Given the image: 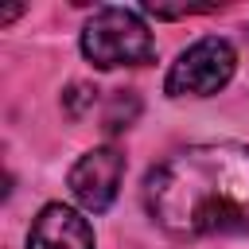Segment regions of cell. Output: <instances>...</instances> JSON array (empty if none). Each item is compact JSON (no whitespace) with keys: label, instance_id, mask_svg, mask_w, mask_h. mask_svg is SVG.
Listing matches in <instances>:
<instances>
[{"label":"cell","instance_id":"obj_1","mask_svg":"<svg viewBox=\"0 0 249 249\" xmlns=\"http://www.w3.org/2000/svg\"><path fill=\"white\" fill-rule=\"evenodd\" d=\"M148 218L171 237L249 233V144H187L148 167L140 187Z\"/></svg>","mask_w":249,"mask_h":249},{"label":"cell","instance_id":"obj_2","mask_svg":"<svg viewBox=\"0 0 249 249\" xmlns=\"http://www.w3.org/2000/svg\"><path fill=\"white\" fill-rule=\"evenodd\" d=\"M78 47L93 70L117 66H148L156 58V35L148 31L144 16L124 4H101L82 23Z\"/></svg>","mask_w":249,"mask_h":249},{"label":"cell","instance_id":"obj_3","mask_svg":"<svg viewBox=\"0 0 249 249\" xmlns=\"http://www.w3.org/2000/svg\"><path fill=\"white\" fill-rule=\"evenodd\" d=\"M237 74V47L226 35H202L175 54L163 74V93L171 101L183 97H214Z\"/></svg>","mask_w":249,"mask_h":249},{"label":"cell","instance_id":"obj_4","mask_svg":"<svg viewBox=\"0 0 249 249\" xmlns=\"http://www.w3.org/2000/svg\"><path fill=\"white\" fill-rule=\"evenodd\" d=\"M121 179H124V152L117 144H97L74 160L66 187L86 214H105L121 195Z\"/></svg>","mask_w":249,"mask_h":249},{"label":"cell","instance_id":"obj_5","mask_svg":"<svg viewBox=\"0 0 249 249\" xmlns=\"http://www.w3.org/2000/svg\"><path fill=\"white\" fill-rule=\"evenodd\" d=\"M27 249H93V226L66 202H47L27 230Z\"/></svg>","mask_w":249,"mask_h":249},{"label":"cell","instance_id":"obj_6","mask_svg":"<svg viewBox=\"0 0 249 249\" xmlns=\"http://www.w3.org/2000/svg\"><path fill=\"white\" fill-rule=\"evenodd\" d=\"M136 117H140V97H136V89H117V93L109 97L105 113H101V128H105L109 136H117V132L132 128Z\"/></svg>","mask_w":249,"mask_h":249},{"label":"cell","instance_id":"obj_7","mask_svg":"<svg viewBox=\"0 0 249 249\" xmlns=\"http://www.w3.org/2000/svg\"><path fill=\"white\" fill-rule=\"evenodd\" d=\"M93 105H97V86H89V82H70V86H66V93H62V109H66V117L82 121Z\"/></svg>","mask_w":249,"mask_h":249},{"label":"cell","instance_id":"obj_8","mask_svg":"<svg viewBox=\"0 0 249 249\" xmlns=\"http://www.w3.org/2000/svg\"><path fill=\"white\" fill-rule=\"evenodd\" d=\"M19 12H23V8H8V12H0V23H12Z\"/></svg>","mask_w":249,"mask_h":249}]
</instances>
